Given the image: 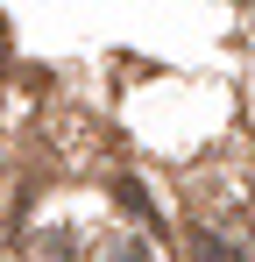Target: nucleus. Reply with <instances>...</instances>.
<instances>
[{"label":"nucleus","mask_w":255,"mask_h":262,"mask_svg":"<svg viewBox=\"0 0 255 262\" xmlns=\"http://www.w3.org/2000/svg\"><path fill=\"white\" fill-rule=\"evenodd\" d=\"M199 255H206V262H241L234 248H227V241H213V234H199Z\"/></svg>","instance_id":"obj_1"}]
</instances>
